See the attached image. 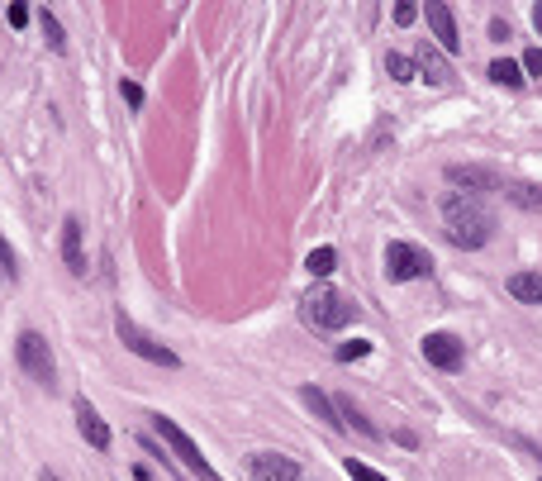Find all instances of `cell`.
Masks as SVG:
<instances>
[{
    "label": "cell",
    "mask_w": 542,
    "mask_h": 481,
    "mask_svg": "<svg viewBox=\"0 0 542 481\" xmlns=\"http://www.w3.org/2000/svg\"><path fill=\"white\" fill-rule=\"evenodd\" d=\"M443 229L457 248H485L495 239V215L481 196H466V191H447L443 196Z\"/></svg>",
    "instance_id": "cell-1"
},
{
    "label": "cell",
    "mask_w": 542,
    "mask_h": 481,
    "mask_svg": "<svg viewBox=\"0 0 542 481\" xmlns=\"http://www.w3.org/2000/svg\"><path fill=\"white\" fill-rule=\"evenodd\" d=\"M300 320L310 329H319V334H338V329H348L357 320V305L343 291H333V286H310L300 296Z\"/></svg>",
    "instance_id": "cell-2"
},
{
    "label": "cell",
    "mask_w": 542,
    "mask_h": 481,
    "mask_svg": "<svg viewBox=\"0 0 542 481\" xmlns=\"http://www.w3.org/2000/svg\"><path fill=\"white\" fill-rule=\"evenodd\" d=\"M153 434L162 439V448H167V453L176 458V467H186L195 481H224V477H219V472L210 467V458L200 453V443H195L176 420H167V415H153Z\"/></svg>",
    "instance_id": "cell-3"
},
{
    "label": "cell",
    "mask_w": 542,
    "mask_h": 481,
    "mask_svg": "<svg viewBox=\"0 0 542 481\" xmlns=\"http://www.w3.org/2000/svg\"><path fill=\"white\" fill-rule=\"evenodd\" d=\"M15 362H20V372L34 386H58V362H53V348H48V339H43L39 329H24L20 339H15Z\"/></svg>",
    "instance_id": "cell-4"
},
{
    "label": "cell",
    "mask_w": 542,
    "mask_h": 481,
    "mask_svg": "<svg viewBox=\"0 0 542 481\" xmlns=\"http://www.w3.org/2000/svg\"><path fill=\"white\" fill-rule=\"evenodd\" d=\"M115 334H119V343H124L129 353H138L143 362H153V367H167V372H176V367H181V358H176L172 348H167V343H157L148 329H138V324L129 320L124 310L115 315Z\"/></svg>",
    "instance_id": "cell-5"
},
{
    "label": "cell",
    "mask_w": 542,
    "mask_h": 481,
    "mask_svg": "<svg viewBox=\"0 0 542 481\" xmlns=\"http://www.w3.org/2000/svg\"><path fill=\"white\" fill-rule=\"evenodd\" d=\"M428 272H433V258L419 243H386V281H419Z\"/></svg>",
    "instance_id": "cell-6"
},
{
    "label": "cell",
    "mask_w": 542,
    "mask_h": 481,
    "mask_svg": "<svg viewBox=\"0 0 542 481\" xmlns=\"http://www.w3.org/2000/svg\"><path fill=\"white\" fill-rule=\"evenodd\" d=\"M424 358L428 367H438V372H462V362H466V343L457 339V334H424Z\"/></svg>",
    "instance_id": "cell-7"
},
{
    "label": "cell",
    "mask_w": 542,
    "mask_h": 481,
    "mask_svg": "<svg viewBox=\"0 0 542 481\" xmlns=\"http://www.w3.org/2000/svg\"><path fill=\"white\" fill-rule=\"evenodd\" d=\"M424 15H428V29H433L438 48H443V53H462V34H457V15H452V5H443V0H428Z\"/></svg>",
    "instance_id": "cell-8"
},
{
    "label": "cell",
    "mask_w": 542,
    "mask_h": 481,
    "mask_svg": "<svg viewBox=\"0 0 542 481\" xmlns=\"http://www.w3.org/2000/svg\"><path fill=\"white\" fill-rule=\"evenodd\" d=\"M248 477L252 481H300V462L286 458V453H252Z\"/></svg>",
    "instance_id": "cell-9"
},
{
    "label": "cell",
    "mask_w": 542,
    "mask_h": 481,
    "mask_svg": "<svg viewBox=\"0 0 542 481\" xmlns=\"http://www.w3.org/2000/svg\"><path fill=\"white\" fill-rule=\"evenodd\" d=\"M72 415H77V434H81V439L91 443L96 453H105V448H110V424L100 420L96 405L86 401V396H77V401H72Z\"/></svg>",
    "instance_id": "cell-10"
},
{
    "label": "cell",
    "mask_w": 542,
    "mask_h": 481,
    "mask_svg": "<svg viewBox=\"0 0 542 481\" xmlns=\"http://www.w3.org/2000/svg\"><path fill=\"white\" fill-rule=\"evenodd\" d=\"M447 181H452V186H466V196L504 191V177L495 172V167H462V162H452V167H447Z\"/></svg>",
    "instance_id": "cell-11"
},
{
    "label": "cell",
    "mask_w": 542,
    "mask_h": 481,
    "mask_svg": "<svg viewBox=\"0 0 542 481\" xmlns=\"http://www.w3.org/2000/svg\"><path fill=\"white\" fill-rule=\"evenodd\" d=\"M62 258H67V272H72V277H86V248H81V220L77 215L62 220Z\"/></svg>",
    "instance_id": "cell-12"
},
{
    "label": "cell",
    "mask_w": 542,
    "mask_h": 481,
    "mask_svg": "<svg viewBox=\"0 0 542 481\" xmlns=\"http://www.w3.org/2000/svg\"><path fill=\"white\" fill-rule=\"evenodd\" d=\"M414 67H419L424 81H433V86H447V81H452V67H447V58H443V48H438V43H419Z\"/></svg>",
    "instance_id": "cell-13"
},
{
    "label": "cell",
    "mask_w": 542,
    "mask_h": 481,
    "mask_svg": "<svg viewBox=\"0 0 542 481\" xmlns=\"http://www.w3.org/2000/svg\"><path fill=\"white\" fill-rule=\"evenodd\" d=\"M300 401L314 410V420H324L333 434H343V420H338V410H333V396H324L319 386H305V391H300Z\"/></svg>",
    "instance_id": "cell-14"
},
{
    "label": "cell",
    "mask_w": 542,
    "mask_h": 481,
    "mask_svg": "<svg viewBox=\"0 0 542 481\" xmlns=\"http://www.w3.org/2000/svg\"><path fill=\"white\" fill-rule=\"evenodd\" d=\"M509 296L523 305H542V272H514L509 277Z\"/></svg>",
    "instance_id": "cell-15"
},
{
    "label": "cell",
    "mask_w": 542,
    "mask_h": 481,
    "mask_svg": "<svg viewBox=\"0 0 542 481\" xmlns=\"http://www.w3.org/2000/svg\"><path fill=\"white\" fill-rule=\"evenodd\" d=\"M333 410H338V420H343V429H357L362 439H376V424L357 410V405L348 401V396H333Z\"/></svg>",
    "instance_id": "cell-16"
},
{
    "label": "cell",
    "mask_w": 542,
    "mask_h": 481,
    "mask_svg": "<svg viewBox=\"0 0 542 481\" xmlns=\"http://www.w3.org/2000/svg\"><path fill=\"white\" fill-rule=\"evenodd\" d=\"M490 81H495V86H509V91H519L528 77H523V62L495 58V62H490Z\"/></svg>",
    "instance_id": "cell-17"
},
{
    "label": "cell",
    "mask_w": 542,
    "mask_h": 481,
    "mask_svg": "<svg viewBox=\"0 0 542 481\" xmlns=\"http://www.w3.org/2000/svg\"><path fill=\"white\" fill-rule=\"evenodd\" d=\"M504 196L514 205H523V210H542V186H523V181H509L504 186Z\"/></svg>",
    "instance_id": "cell-18"
},
{
    "label": "cell",
    "mask_w": 542,
    "mask_h": 481,
    "mask_svg": "<svg viewBox=\"0 0 542 481\" xmlns=\"http://www.w3.org/2000/svg\"><path fill=\"white\" fill-rule=\"evenodd\" d=\"M39 29H43V39H48V48H53V53H62V48H67V34H62L58 15H53L48 5H43V10H39Z\"/></svg>",
    "instance_id": "cell-19"
},
{
    "label": "cell",
    "mask_w": 542,
    "mask_h": 481,
    "mask_svg": "<svg viewBox=\"0 0 542 481\" xmlns=\"http://www.w3.org/2000/svg\"><path fill=\"white\" fill-rule=\"evenodd\" d=\"M333 267H338V253H333L329 243H324V248H314L310 258H305V272H310V277H329Z\"/></svg>",
    "instance_id": "cell-20"
},
{
    "label": "cell",
    "mask_w": 542,
    "mask_h": 481,
    "mask_svg": "<svg viewBox=\"0 0 542 481\" xmlns=\"http://www.w3.org/2000/svg\"><path fill=\"white\" fill-rule=\"evenodd\" d=\"M386 72L395 81H414V77H419V67H414L409 58H400V53H390V58H386Z\"/></svg>",
    "instance_id": "cell-21"
},
{
    "label": "cell",
    "mask_w": 542,
    "mask_h": 481,
    "mask_svg": "<svg viewBox=\"0 0 542 481\" xmlns=\"http://www.w3.org/2000/svg\"><path fill=\"white\" fill-rule=\"evenodd\" d=\"M371 353V339H352V343H338V362H357Z\"/></svg>",
    "instance_id": "cell-22"
},
{
    "label": "cell",
    "mask_w": 542,
    "mask_h": 481,
    "mask_svg": "<svg viewBox=\"0 0 542 481\" xmlns=\"http://www.w3.org/2000/svg\"><path fill=\"white\" fill-rule=\"evenodd\" d=\"M348 477H352V481H390V477H381L376 467H367L362 458H348Z\"/></svg>",
    "instance_id": "cell-23"
},
{
    "label": "cell",
    "mask_w": 542,
    "mask_h": 481,
    "mask_svg": "<svg viewBox=\"0 0 542 481\" xmlns=\"http://www.w3.org/2000/svg\"><path fill=\"white\" fill-rule=\"evenodd\" d=\"M414 20H419V5H414V0H400V5H395V24H400V29H409Z\"/></svg>",
    "instance_id": "cell-24"
},
{
    "label": "cell",
    "mask_w": 542,
    "mask_h": 481,
    "mask_svg": "<svg viewBox=\"0 0 542 481\" xmlns=\"http://www.w3.org/2000/svg\"><path fill=\"white\" fill-rule=\"evenodd\" d=\"M523 77H542V48H528V53H523Z\"/></svg>",
    "instance_id": "cell-25"
},
{
    "label": "cell",
    "mask_w": 542,
    "mask_h": 481,
    "mask_svg": "<svg viewBox=\"0 0 542 481\" xmlns=\"http://www.w3.org/2000/svg\"><path fill=\"white\" fill-rule=\"evenodd\" d=\"M119 91H124V101L134 105V110L143 105V86H138V81H119Z\"/></svg>",
    "instance_id": "cell-26"
},
{
    "label": "cell",
    "mask_w": 542,
    "mask_h": 481,
    "mask_svg": "<svg viewBox=\"0 0 542 481\" xmlns=\"http://www.w3.org/2000/svg\"><path fill=\"white\" fill-rule=\"evenodd\" d=\"M0 277H15V253L5 239H0Z\"/></svg>",
    "instance_id": "cell-27"
},
{
    "label": "cell",
    "mask_w": 542,
    "mask_h": 481,
    "mask_svg": "<svg viewBox=\"0 0 542 481\" xmlns=\"http://www.w3.org/2000/svg\"><path fill=\"white\" fill-rule=\"evenodd\" d=\"M5 20H10V29H24V24H29V10H24V5H10Z\"/></svg>",
    "instance_id": "cell-28"
},
{
    "label": "cell",
    "mask_w": 542,
    "mask_h": 481,
    "mask_svg": "<svg viewBox=\"0 0 542 481\" xmlns=\"http://www.w3.org/2000/svg\"><path fill=\"white\" fill-rule=\"evenodd\" d=\"M490 39H509V24H504V20H490Z\"/></svg>",
    "instance_id": "cell-29"
},
{
    "label": "cell",
    "mask_w": 542,
    "mask_h": 481,
    "mask_svg": "<svg viewBox=\"0 0 542 481\" xmlns=\"http://www.w3.org/2000/svg\"><path fill=\"white\" fill-rule=\"evenodd\" d=\"M533 29H538V34H542V0H538V5H533Z\"/></svg>",
    "instance_id": "cell-30"
},
{
    "label": "cell",
    "mask_w": 542,
    "mask_h": 481,
    "mask_svg": "<svg viewBox=\"0 0 542 481\" xmlns=\"http://www.w3.org/2000/svg\"><path fill=\"white\" fill-rule=\"evenodd\" d=\"M43 481H62V477H48V472H43Z\"/></svg>",
    "instance_id": "cell-31"
},
{
    "label": "cell",
    "mask_w": 542,
    "mask_h": 481,
    "mask_svg": "<svg viewBox=\"0 0 542 481\" xmlns=\"http://www.w3.org/2000/svg\"><path fill=\"white\" fill-rule=\"evenodd\" d=\"M538 462H542V458H538Z\"/></svg>",
    "instance_id": "cell-32"
}]
</instances>
